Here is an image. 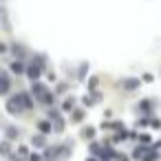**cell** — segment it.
Returning a JSON list of instances; mask_svg holds the SVG:
<instances>
[{"instance_id": "obj_3", "label": "cell", "mask_w": 161, "mask_h": 161, "mask_svg": "<svg viewBox=\"0 0 161 161\" xmlns=\"http://www.w3.org/2000/svg\"><path fill=\"white\" fill-rule=\"evenodd\" d=\"M139 86V80H135V77H128V80H121V88H126V91H135Z\"/></svg>"}, {"instance_id": "obj_10", "label": "cell", "mask_w": 161, "mask_h": 161, "mask_svg": "<svg viewBox=\"0 0 161 161\" xmlns=\"http://www.w3.org/2000/svg\"><path fill=\"white\" fill-rule=\"evenodd\" d=\"M14 51H16V55H22V53H25L22 47H18V44H14Z\"/></svg>"}, {"instance_id": "obj_4", "label": "cell", "mask_w": 161, "mask_h": 161, "mask_svg": "<svg viewBox=\"0 0 161 161\" xmlns=\"http://www.w3.org/2000/svg\"><path fill=\"white\" fill-rule=\"evenodd\" d=\"M11 71H14V73H25V62H22V60H16V62L11 64Z\"/></svg>"}, {"instance_id": "obj_5", "label": "cell", "mask_w": 161, "mask_h": 161, "mask_svg": "<svg viewBox=\"0 0 161 161\" xmlns=\"http://www.w3.org/2000/svg\"><path fill=\"white\" fill-rule=\"evenodd\" d=\"M16 135H20V132H18L14 126H11V128H7V137H9V139H16Z\"/></svg>"}, {"instance_id": "obj_12", "label": "cell", "mask_w": 161, "mask_h": 161, "mask_svg": "<svg viewBox=\"0 0 161 161\" xmlns=\"http://www.w3.org/2000/svg\"><path fill=\"white\" fill-rule=\"evenodd\" d=\"M5 51H7V47H5V44H0V53H5Z\"/></svg>"}, {"instance_id": "obj_6", "label": "cell", "mask_w": 161, "mask_h": 161, "mask_svg": "<svg viewBox=\"0 0 161 161\" xmlns=\"http://www.w3.org/2000/svg\"><path fill=\"white\" fill-rule=\"evenodd\" d=\"M73 102H75V99H73V97H69V99H66V104H64V110H71V108H73Z\"/></svg>"}, {"instance_id": "obj_2", "label": "cell", "mask_w": 161, "mask_h": 161, "mask_svg": "<svg viewBox=\"0 0 161 161\" xmlns=\"http://www.w3.org/2000/svg\"><path fill=\"white\" fill-rule=\"evenodd\" d=\"M9 88H11V82H9V77L3 73V75H0V95L9 93Z\"/></svg>"}, {"instance_id": "obj_9", "label": "cell", "mask_w": 161, "mask_h": 161, "mask_svg": "<svg viewBox=\"0 0 161 161\" xmlns=\"http://www.w3.org/2000/svg\"><path fill=\"white\" fill-rule=\"evenodd\" d=\"M82 115H84V113H82V110H77V113L73 115V121H82Z\"/></svg>"}, {"instance_id": "obj_1", "label": "cell", "mask_w": 161, "mask_h": 161, "mask_svg": "<svg viewBox=\"0 0 161 161\" xmlns=\"http://www.w3.org/2000/svg\"><path fill=\"white\" fill-rule=\"evenodd\" d=\"M22 108H25V106H22V102H20V95H16V97H11V99L7 102V110H9L11 115H18Z\"/></svg>"}, {"instance_id": "obj_8", "label": "cell", "mask_w": 161, "mask_h": 161, "mask_svg": "<svg viewBox=\"0 0 161 161\" xmlns=\"http://www.w3.org/2000/svg\"><path fill=\"white\" fill-rule=\"evenodd\" d=\"M0 152H9V143H7V141L0 143Z\"/></svg>"}, {"instance_id": "obj_7", "label": "cell", "mask_w": 161, "mask_h": 161, "mask_svg": "<svg viewBox=\"0 0 161 161\" xmlns=\"http://www.w3.org/2000/svg\"><path fill=\"white\" fill-rule=\"evenodd\" d=\"M42 143H44V139H42L40 135H38V137H33V146H42Z\"/></svg>"}, {"instance_id": "obj_11", "label": "cell", "mask_w": 161, "mask_h": 161, "mask_svg": "<svg viewBox=\"0 0 161 161\" xmlns=\"http://www.w3.org/2000/svg\"><path fill=\"white\" fill-rule=\"evenodd\" d=\"M40 130H44V132H49V124H47V121H42V124H40Z\"/></svg>"}]
</instances>
